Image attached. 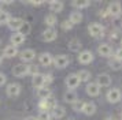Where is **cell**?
Wrapping results in <instances>:
<instances>
[{"label": "cell", "mask_w": 122, "mask_h": 120, "mask_svg": "<svg viewBox=\"0 0 122 120\" xmlns=\"http://www.w3.org/2000/svg\"><path fill=\"white\" fill-rule=\"evenodd\" d=\"M71 27H73V25L70 23V21H63L62 22V29H63V30H70Z\"/></svg>", "instance_id": "35"}, {"label": "cell", "mask_w": 122, "mask_h": 120, "mask_svg": "<svg viewBox=\"0 0 122 120\" xmlns=\"http://www.w3.org/2000/svg\"><path fill=\"white\" fill-rule=\"evenodd\" d=\"M52 64H55L56 68H65L70 64V57L66 55H58L56 57H54Z\"/></svg>", "instance_id": "3"}, {"label": "cell", "mask_w": 122, "mask_h": 120, "mask_svg": "<svg viewBox=\"0 0 122 120\" xmlns=\"http://www.w3.org/2000/svg\"><path fill=\"white\" fill-rule=\"evenodd\" d=\"M7 82V78H6V75L3 74V72H0V86H3L4 83Z\"/></svg>", "instance_id": "37"}, {"label": "cell", "mask_w": 122, "mask_h": 120, "mask_svg": "<svg viewBox=\"0 0 122 120\" xmlns=\"http://www.w3.org/2000/svg\"><path fill=\"white\" fill-rule=\"evenodd\" d=\"M32 83H33V86L36 87V89H40V87L45 86L44 85V75L43 74H34L33 78H32Z\"/></svg>", "instance_id": "16"}, {"label": "cell", "mask_w": 122, "mask_h": 120, "mask_svg": "<svg viewBox=\"0 0 122 120\" xmlns=\"http://www.w3.org/2000/svg\"><path fill=\"white\" fill-rule=\"evenodd\" d=\"M30 4L32 5H41L43 4V1H30Z\"/></svg>", "instance_id": "39"}, {"label": "cell", "mask_w": 122, "mask_h": 120, "mask_svg": "<svg viewBox=\"0 0 122 120\" xmlns=\"http://www.w3.org/2000/svg\"><path fill=\"white\" fill-rule=\"evenodd\" d=\"M29 68H30V65L25 64V63H21V64L14 65V67H12V75L18 76V78L26 76L29 74Z\"/></svg>", "instance_id": "1"}, {"label": "cell", "mask_w": 122, "mask_h": 120, "mask_svg": "<svg viewBox=\"0 0 122 120\" xmlns=\"http://www.w3.org/2000/svg\"><path fill=\"white\" fill-rule=\"evenodd\" d=\"M22 23H23V19H21V18H11L7 25H8V27L11 30H19V27H21Z\"/></svg>", "instance_id": "19"}, {"label": "cell", "mask_w": 122, "mask_h": 120, "mask_svg": "<svg viewBox=\"0 0 122 120\" xmlns=\"http://www.w3.org/2000/svg\"><path fill=\"white\" fill-rule=\"evenodd\" d=\"M65 115H66V111H65V108L61 106V105H56L55 108L52 109V116H54L55 119H62Z\"/></svg>", "instance_id": "24"}, {"label": "cell", "mask_w": 122, "mask_h": 120, "mask_svg": "<svg viewBox=\"0 0 122 120\" xmlns=\"http://www.w3.org/2000/svg\"><path fill=\"white\" fill-rule=\"evenodd\" d=\"M77 75H78V78H80V82H88L89 79H91V72L86 71V70H81Z\"/></svg>", "instance_id": "31"}, {"label": "cell", "mask_w": 122, "mask_h": 120, "mask_svg": "<svg viewBox=\"0 0 122 120\" xmlns=\"http://www.w3.org/2000/svg\"><path fill=\"white\" fill-rule=\"evenodd\" d=\"M51 82H52V76H51V74H48V75H44V85H50Z\"/></svg>", "instance_id": "36"}, {"label": "cell", "mask_w": 122, "mask_h": 120, "mask_svg": "<svg viewBox=\"0 0 122 120\" xmlns=\"http://www.w3.org/2000/svg\"><path fill=\"white\" fill-rule=\"evenodd\" d=\"M73 105V109L76 111V112H82V108H84V105H85V102L84 101H81V100H77L74 104H71Z\"/></svg>", "instance_id": "33"}, {"label": "cell", "mask_w": 122, "mask_h": 120, "mask_svg": "<svg viewBox=\"0 0 122 120\" xmlns=\"http://www.w3.org/2000/svg\"><path fill=\"white\" fill-rule=\"evenodd\" d=\"M82 112L86 116H92L96 112V105L93 102H85V105H84V108H82Z\"/></svg>", "instance_id": "22"}, {"label": "cell", "mask_w": 122, "mask_h": 120, "mask_svg": "<svg viewBox=\"0 0 122 120\" xmlns=\"http://www.w3.org/2000/svg\"><path fill=\"white\" fill-rule=\"evenodd\" d=\"M69 21H70L71 25H78V23L82 22V14H81L80 11H73L71 14H70Z\"/></svg>", "instance_id": "18"}, {"label": "cell", "mask_w": 122, "mask_h": 120, "mask_svg": "<svg viewBox=\"0 0 122 120\" xmlns=\"http://www.w3.org/2000/svg\"><path fill=\"white\" fill-rule=\"evenodd\" d=\"M77 100H78V96H77V93L74 92V90H69V92L65 93V101H66V102L74 104Z\"/></svg>", "instance_id": "21"}, {"label": "cell", "mask_w": 122, "mask_h": 120, "mask_svg": "<svg viewBox=\"0 0 122 120\" xmlns=\"http://www.w3.org/2000/svg\"><path fill=\"white\" fill-rule=\"evenodd\" d=\"M114 25H115L117 27H121V25H122V23H121V22H119V19H117V21L114 22Z\"/></svg>", "instance_id": "40"}, {"label": "cell", "mask_w": 122, "mask_h": 120, "mask_svg": "<svg viewBox=\"0 0 122 120\" xmlns=\"http://www.w3.org/2000/svg\"><path fill=\"white\" fill-rule=\"evenodd\" d=\"M71 4H73V7H76V8H86L88 5H91V1L81 0V1H73Z\"/></svg>", "instance_id": "32"}, {"label": "cell", "mask_w": 122, "mask_h": 120, "mask_svg": "<svg viewBox=\"0 0 122 120\" xmlns=\"http://www.w3.org/2000/svg\"><path fill=\"white\" fill-rule=\"evenodd\" d=\"M40 64L44 65V67H48V65L52 64V61H54V57L51 56V53H48V52H44V53L40 55Z\"/></svg>", "instance_id": "15"}, {"label": "cell", "mask_w": 122, "mask_h": 120, "mask_svg": "<svg viewBox=\"0 0 122 120\" xmlns=\"http://www.w3.org/2000/svg\"><path fill=\"white\" fill-rule=\"evenodd\" d=\"M97 53L100 56H103V57H110L111 55H112V49L108 44H102L97 46Z\"/></svg>", "instance_id": "11"}, {"label": "cell", "mask_w": 122, "mask_h": 120, "mask_svg": "<svg viewBox=\"0 0 122 120\" xmlns=\"http://www.w3.org/2000/svg\"><path fill=\"white\" fill-rule=\"evenodd\" d=\"M30 30H32L30 23H29V22H26V21H23V23L21 25L19 30H18V33H21V34H23V36L26 37V34H29V33H30Z\"/></svg>", "instance_id": "27"}, {"label": "cell", "mask_w": 122, "mask_h": 120, "mask_svg": "<svg viewBox=\"0 0 122 120\" xmlns=\"http://www.w3.org/2000/svg\"><path fill=\"white\" fill-rule=\"evenodd\" d=\"M107 12H108V15L110 16H119L122 12V7H121V3L119 1H112V3H110V5H108V8H107Z\"/></svg>", "instance_id": "6"}, {"label": "cell", "mask_w": 122, "mask_h": 120, "mask_svg": "<svg viewBox=\"0 0 122 120\" xmlns=\"http://www.w3.org/2000/svg\"><path fill=\"white\" fill-rule=\"evenodd\" d=\"M10 19H11V15L7 11L0 10V25H7Z\"/></svg>", "instance_id": "29"}, {"label": "cell", "mask_w": 122, "mask_h": 120, "mask_svg": "<svg viewBox=\"0 0 122 120\" xmlns=\"http://www.w3.org/2000/svg\"><path fill=\"white\" fill-rule=\"evenodd\" d=\"M21 59H22V61H32V60L36 57V52H34L33 49H25V51H22L21 52Z\"/></svg>", "instance_id": "14"}, {"label": "cell", "mask_w": 122, "mask_h": 120, "mask_svg": "<svg viewBox=\"0 0 122 120\" xmlns=\"http://www.w3.org/2000/svg\"><path fill=\"white\" fill-rule=\"evenodd\" d=\"M69 49L71 51V52H80L81 51V48H82V44H81V41H78V40H71V41H69Z\"/></svg>", "instance_id": "23"}, {"label": "cell", "mask_w": 122, "mask_h": 120, "mask_svg": "<svg viewBox=\"0 0 122 120\" xmlns=\"http://www.w3.org/2000/svg\"><path fill=\"white\" fill-rule=\"evenodd\" d=\"M78 85H80V78H78L77 74H70L66 78V86L70 90H74L76 87H78Z\"/></svg>", "instance_id": "7"}, {"label": "cell", "mask_w": 122, "mask_h": 120, "mask_svg": "<svg viewBox=\"0 0 122 120\" xmlns=\"http://www.w3.org/2000/svg\"><path fill=\"white\" fill-rule=\"evenodd\" d=\"M6 93H7L8 97H17V96H19V93H21V85L19 83H10L7 86Z\"/></svg>", "instance_id": "9"}, {"label": "cell", "mask_w": 122, "mask_h": 120, "mask_svg": "<svg viewBox=\"0 0 122 120\" xmlns=\"http://www.w3.org/2000/svg\"><path fill=\"white\" fill-rule=\"evenodd\" d=\"M37 96H39L41 100H45V98L51 97V90H50V87L43 86V87H40V89H37Z\"/></svg>", "instance_id": "25"}, {"label": "cell", "mask_w": 122, "mask_h": 120, "mask_svg": "<svg viewBox=\"0 0 122 120\" xmlns=\"http://www.w3.org/2000/svg\"><path fill=\"white\" fill-rule=\"evenodd\" d=\"M0 42H1V40H0Z\"/></svg>", "instance_id": "46"}, {"label": "cell", "mask_w": 122, "mask_h": 120, "mask_svg": "<svg viewBox=\"0 0 122 120\" xmlns=\"http://www.w3.org/2000/svg\"><path fill=\"white\" fill-rule=\"evenodd\" d=\"M103 26L100 25V23H97V22H93V23H91L88 26V32L89 34L92 36V37L95 38H99V37H103Z\"/></svg>", "instance_id": "2"}, {"label": "cell", "mask_w": 122, "mask_h": 120, "mask_svg": "<svg viewBox=\"0 0 122 120\" xmlns=\"http://www.w3.org/2000/svg\"><path fill=\"white\" fill-rule=\"evenodd\" d=\"M121 117H122V113H121Z\"/></svg>", "instance_id": "45"}, {"label": "cell", "mask_w": 122, "mask_h": 120, "mask_svg": "<svg viewBox=\"0 0 122 120\" xmlns=\"http://www.w3.org/2000/svg\"><path fill=\"white\" fill-rule=\"evenodd\" d=\"M18 53V49L17 46H14V45H7L6 48H4V52H3V56L4 57H8V59H11V57H15Z\"/></svg>", "instance_id": "17"}, {"label": "cell", "mask_w": 122, "mask_h": 120, "mask_svg": "<svg viewBox=\"0 0 122 120\" xmlns=\"http://www.w3.org/2000/svg\"><path fill=\"white\" fill-rule=\"evenodd\" d=\"M86 93L91 97H96V96H99V93H100V86L96 82H91V83L86 85Z\"/></svg>", "instance_id": "12"}, {"label": "cell", "mask_w": 122, "mask_h": 120, "mask_svg": "<svg viewBox=\"0 0 122 120\" xmlns=\"http://www.w3.org/2000/svg\"><path fill=\"white\" fill-rule=\"evenodd\" d=\"M37 120H51V113L47 111H40V113L37 115Z\"/></svg>", "instance_id": "34"}, {"label": "cell", "mask_w": 122, "mask_h": 120, "mask_svg": "<svg viewBox=\"0 0 122 120\" xmlns=\"http://www.w3.org/2000/svg\"><path fill=\"white\" fill-rule=\"evenodd\" d=\"M25 120H37V117H34V116H29V117H26Z\"/></svg>", "instance_id": "41"}, {"label": "cell", "mask_w": 122, "mask_h": 120, "mask_svg": "<svg viewBox=\"0 0 122 120\" xmlns=\"http://www.w3.org/2000/svg\"><path fill=\"white\" fill-rule=\"evenodd\" d=\"M107 101L111 104H115L118 102V101H121V98H122V93L119 89H110L108 92H107Z\"/></svg>", "instance_id": "4"}, {"label": "cell", "mask_w": 122, "mask_h": 120, "mask_svg": "<svg viewBox=\"0 0 122 120\" xmlns=\"http://www.w3.org/2000/svg\"><path fill=\"white\" fill-rule=\"evenodd\" d=\"M44 22H45V25L47 26H55L56 25V22H58V19H56V16L54 15V14H50V15H47L44 18Z\"/></svg>", "instance_id": "30"}, {"label": "cell", "mask_w": 122, "mask_h": 120, "mask_svg": "<svg viewBox=\"0 0 122 120\" xmlns=\"http://www.w3.org/2000/svg\"><path fill=\"white\" fill-rule=\"evenodd\" d=\"M43 40H44L45 42H51V41H55L56 37H58V33H56V30H54V29H47V30H44L43 32Z\"/></svg>", "instance_id": "10"}, {"label": "cell", "mask_w": 122, "mask_h": 120, "mask_svg": "<svg viewBox=\"0 0 122 120\" xmlns=\"http://www.w3.org/2000/svg\"><path fill=\"white\" fill-rule=\"evenodd\" d=\"M92 60H93V55H92L91 51H82L78 55V61L81 64H89Z\"/></svg>", "instance_id": "8"}, {"label": "cell", "mask_w": 122, "mask_h": 120, "mask_svg": "<svg viewBox=\"0 0 122 120\" xmlns=\"http://www.w3.org/2000/svg\"><path fill=\"white\" fill-rule=\"evenodd\" d=\"M56 105H58V104H56L54 97H48V98H45V100H41L40 104H39L40 109H41V111H47V112H48L50 109H54Z\"/></svg>", "instance_id": "5"}, {"label": "cell", "mask_w": 122, "mask_h": 120, "mask_svg": "<svg viewBox=\"0 0 122 120\" xmlns=\"http://www.w3.org/2000/svg\"><path fill=\"white\" fill-rule=\"evenodd\" d=\"M50 10L52 12H61L63 10V3L62 1H58V0H54V1H50Z\"/></svg>", "instance_id": "26"}, {"label": "cell", "mask_w": 122, "mask_h": 120, "mask_svg": "<svg viewBox=\"0 0 122 120\" xmlns=\"http://www.w3.org/2000/svg\"><path fill=\"white\" fill-rule=\"evenodd\" d=\"M11 42L14 46H18V45H21V44L25 42V36L23 34H21V33H14L11 36Z\"/></svg>", "instance_id": "20"}, {"label": "cell", "mask_w": 122, "mask_h": 120, "mask_svg": "<svg viewBox=\"0 0 122 120\" xmlns=\"http://www.w3.org/2000/svg\"><path fill=\"white\" fill-rule=\"evenodd\" d=\"M115 59H118V60H121V61H122V48L117 49V52H115Z\"/></svg>", "instance_id": "38"}, {"label": "cell", "mask_w": 122, "mask_h": 120, "mask_svg": "<svg viewBox=\"0 0 122 120\" xmlns=\"http://www.w3.org/2000/svg\"><path fill=\"white\" fill-rule=\"evenodd\" d=\"M96 83H97L100 87L110 86V85H111V76L108 75V74H100V75L97 76V81H96Z\"/></svg>", "instance_id": "13"}, {"label": "cell", "mask_w": 122, "mask_h": 120, "mask_svg": "<svg viewBox=\"0 0 122 120\" xmlns=\"http://www.w3.org/2000/svg\"><path fill=\"white\" fill-rule=\"evenodd\" d=\"M121 48H122V38H121Z\"/></svg>", "instance_id": "44"}, {"label": "cell", "mask_w": 122, "mask_h": 120, "mask_svg": "<svg viewBox=\"0 0 122 120\" xmlns=\"http://www.w3.org/2000/svg\"><path fill=\"white\" fill-rule=\"evenodd\" d=\"M106 120H117V119H112V117H107Z\"/></svg>", "instance_id": "43"}, {"label": "cell", "mask_w": 122, "mask_h": 120, "mask_svg": "<svg viewBox=\"0 0 122 120\" xmlns=\"http://www.w3.org/2000/svg\"><path fill=\"white\" fill-rule=\"evenodd\" d=\"M108 65H110V68L118 71V70L122 68V61L118 60V59H115V57H112V59H110V61H108Z\"/></svg>", "instance_id": "28"}, {"label": "cell", "mask_w": 122, "mask_h": 120, "mask_svg": "<svg viewBox=\"0 0 122 120\" xmlns=\"http://www.w3.org/2000/svg\"><path fill=\"white\" fill-rule=\"evenodd\" d=\"M1 61H3V55H1V52H0V64H1Z\"/></svg>", "instance_id": "42"}]
</instances>
